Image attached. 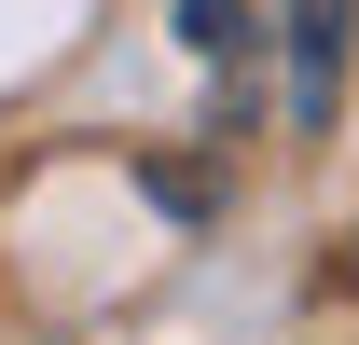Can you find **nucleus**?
I'll use <instances>...</instances> for the list:
<instances>
[{
	"label": "nucleus",
	"instance_id": "f257e3e1",
	"mask_svg": "<svg viewBox=\"0 0 359 345\" xmlns=\"http://www.w3.org/2000/svg\"><path fill=\"white\" fill-rule=\"evenodd\" d=\"M276 28H290V125L332 138V111H346V28H359V0H290Z\"/></svg>",
	"mask_w": 359,
	"mask_h": 345
},
{
	"label": "nucleus",
	"instance_id": "f03ea898",
	"mask_svg": "<svg viewBox=\"0 0 359 345\" xmlns=\"http://www.w3.org/2000/svg\"><path fill=\"white\" fill-rule=\"evenodd\" d=\"M180 42L208 55V69H235V83H249V55H263V14H249V0H180Z\"/></svg>",
	"mask_w": 359,
	"mask_h": 345
}]
</instances>
